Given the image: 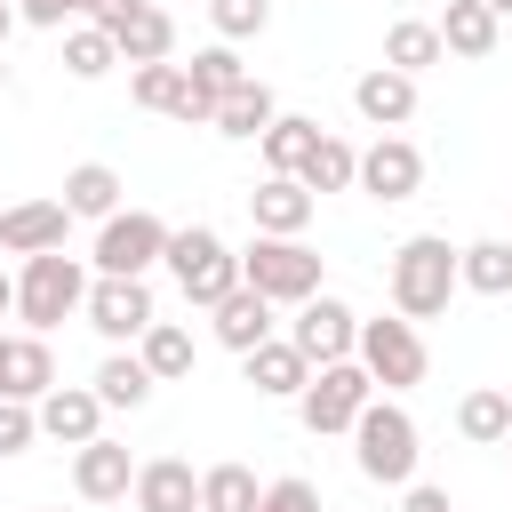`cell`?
Instances as JSON below:
<instances>
[{
	"instance_id": "cell-45",
	"label": "cell",
	"mask_w": 512,
	"mask_h": 512,
	"mask_svg": "<svg viewBox=\"0 0 512 512\" xmlns=\"http://www.w3.org/2000/svg\"><path fill=\"white\" fill-rule=\"evenodd\" d=\"M0 88H8V64H0Z\"/></svg>"
},
{
	"instance_id": "cell-5",
	"label": "cell",
	"mask_w": 512,
	"mask_h": 512,
	"mask_svg": "<svg viewBox=\"0 0 512 512\" xmlns=\"http://www.w3.org/2000/svg\"><path fill=\"white\" fill-rule=\"evenodd\" d=\"M240 280H248L256 296H272V304H304V296H320V248L256 232V240L240 248Z\"/></svg>"
},
{
	"instance_id": "cell-27",
	"label": "cell",
	"mask_w": 512,
	"mask_h": 512,
	"mask_svg": "<svg viewBox=\"0 0 512 512\" xmlns=\"http://www.w3.org/2000/svg\"><path fill=\"white\" fill-rule=\"evenodd\" d=\"M112 40H120V64H168V56H176V16H168V8H144V16H128Z\"/></svg>"
},
{
	"instance_id": "cell-24",
	"label": "cell",
	"mask_w": 512,
	"mask_h": 512,
	"mask_svg": "<svg viewBox=\"0 0 512 512\" xmlns=\"http://www.w3.org/2000/svg\"><path fill=\"white\" fill-rule=\"evenodd\" d=\"M88 384H96V400H104V408H144V400H152V384H160V376H152V368H144V352H104V360H96V376H88Z\"/></svg>"
},
{
	"instance_id": "cell-29",
	"label": "cell",
	"mask_w": 512,
	"mask_h": 512,
	"mask_svg": "<svg viewBox=\"0 0 512 512\" xmlns=\"http://www.w3.org/2000/svg\"><path fill=\"white\" fill-rule=\"evenodd\" d=\"M320 136H328L320 120H304V112H280V120L264 128V168H272V176H296V168L312 160V144H320Z\"/></svg>"
},
{
	"instance_id": "cell-26",
	"label": "cell",
	"mask_w": 512,
	"mask_h": 512,
	"mask_svg": "<svg viewBox=\"0 0 512 512\" xmlns=\"http://www.w3.org/2000/svg\"><path fill=\"white\" fill-rule=\"evenodd\" d=\"M56 200H64L72 216H96V224H104V216H120V168H104V160H80V168L64 176V192H56Z\"/></svg>"
},
{
	"instance_id": "cell-46",
	"label": "cell",
	"mask_w": 512,
	"mask_h": 512,
	"mask_svg": "<svg viewBox=\"0 0 512 512\" xmlns=\"http://www.w3.org/2000/svg\"><path fill=\"white\" fill-rule=\"evenodd\" d=\"M504 456H512V440H504Z\"/></svg>"
},
{
	"instance_id": "cell-42",
	"label": "cell",
	"mask_w": 512,
	"mask_h": 512,
	"mask_svg": "<svg viewBox=\"0 0 512 512\" xmlns=\"http://www.w3.org/2000/svg\"><path fill=\"white\" fill-rule=\"evenodd\" d=\"M24 16H16V0H0V48H8V32H16Z\"/></svg>"
},
{
	"instance_id": "cell-16",
	"label": "cell",
	"mask_w": 512,
	"mask_h": 512,
	"mask_svg": "<svg viewBox=\"0 0 512 512\" xmlns=\"http://www.w3.org/2000/svg\"><path fill=\"white\" fill-rule=\"evenodd\" d=\"M72 488L88 504H120V496H136V456L120 440H88V448H72Z\"/></svg>"
},
{
	"instance_id": "cell-43",
	"label": "cell",
	"mask_w": 512,
	"mask_h": 512,
	"mask_svg": "<svg viewBox=\"0 0 512 512\" xmlns=\"http://www.w3.org/2000/svg\"><path fill=\"white\" fill-rule=\"evenodd\" d=\"M488 8H496V16H512V0H488Z\"/></svg>"
},
{
	"instance_id": "cell-12",
	"label": "cell",
	"mask_w": 512,
	"mask_h": 512,
	"mask_svg": "<svg viewBox=\"0 0 512 512\" xmlns=\"http://www.w3.org/2000/svg\"><path fill=\"white\" fill-rule=\"evenodd\" d=\"M352 112H360L376 136H400V128L416 120V80L392 72V64H368V72L352 80Z\"/></svg>"
},
{
	"instance_id": "cell-20",
	"label": "cell",
	"mask_w": 512,
	"mask_h": 512,
	"mask_svg": "<svg viewBox=\"0 0 512 512\" xmlns=\"http://www.w3.org/2000/svg\"><path fill=\"white\" fill-rule=\"evenodd\" d=\"M136 512H200V472L184 456L136 464Z\"/></svg>"
},
{
	"instance_id": "cell-7",
	"label": "cell",
	"mask_w": 512,
	"mask_h": 512,
	"mask_svg": "<svg viewBox=\"0 0 512 512\" xmlns=\"http://www.w3.org/2000/svg\"><path fill=\"white\" fill-rule=\"evenodd\" d=\"M384 392H416L424 376H432V352H424V336H416V320H360V352H352Z\"/></svg>"
},
{
	"instance_id": "cell-22",
	"label": "cell",
	"mask_w": 512,
	"mask_h": 512,
	"mask_svg": "<svg viewBox=\"0 0 512 512\" xmlns=\"http://www.w3.org/2000/svg\"><path fill=\"white\" fill-rule=\"evenodd\" d=\"M496 32H504V16L488 0H448L440 8V48L448 56H496Z\"/></svg>"
},
{
	"instance_id": "cell-33",
	"label": "cell",
	"mask_w": 512,
	"mask_h": 512,
	"mask_svg": "<svg viewBox=\"0 0 512 512\" xmlns=\"http://www.w3.org/2000/svg\"><path fill=\"white\" fill-rule=\"evenodd\" d=\"M256 504H264V488H256L248 464H208L200 472V512H256Z\"/></svg>"
},
{
	"instance_id": "cell-6",
	"label": "cell",
	"mask_w": 512,
	"mask_h": 512,
	"mask_svg": "<svg viewBox=\"0 0 512 512\" xmlns=\"http://www.w3.org/2000/svg\"><path fill=\"white\" fill-rule=\"evenodd\" d=\"M160 256H168V224H160L152 208L104 216V224H96V248H88V264H96L104 280H144Z\"/></svg>"
},
{
	"instance_id": "cell-39",
	"label": "cell",
	"mask_w": 512,
	"mask_h": 512,
	"mask_svg": "<svg viewBox=\"0 0 512 512\" xmlns=\"http://www.w3.org/2000/svg\"><path fill=\"white\" fill-rule=\"evenodd\" d=\"M256 512H320V488L296 480V472H288V480H264V504H256Z\"/></svg>"
},
{
	"instance_id": "cell-4",
	"label": "cell",
	"mask_w": 512,
	"mask_h": 512,
	"mask_svg": "<svg viewBox=\"0 0 512 512\" xmlns=\"http://www.w3.org/2000/svg\"><path fill=\"white\" fill-rule=\"evenodd\" d=\"M168 272H176V288H184V304H200V312H216L232 288H240V256L208 232V224H184V232H168V256H160Z\"/></svg>"
},
{
	"instance_id": "cell-37",
	"label": "cell",
	"mask_w": 512,
	"mask_h": 512,
	"mask_svg": "<svg viewBox=\"0 0 512 512\" xmlns=\"http://www.w3.org/2000/svg\"><path fill=\"white\" fill-rule=\"evenodd\" d=\"M16 16H24V24H40V32H64V24H88V16H96V0H16Z\"/></svg>"
},
{
	"instance_id": "cell-18",
	"label": "cell",
	"mask_w": 512,
	"mask_h": 512,
	"mask_svg": "<svg viewBox=\"0 0 512 512\" xmlns=\"http://www.w3.org/2000/svg\"><path fill=\"white\" fill-rule=\"evenodd\" d=\"M208 328H216V344H224V352H240V360H248L256 344H272V296H256V288L240 280V288L208 312Z\"/></svg>"
},
{
	"instance_id": "cell-11",
	"label": "cell",
	"mask_w": 512,
	"mask_h": 512,
	"mask_svg": "<svg viewBox=\"0 0 512 512\" xmlns=\"http://www.w3.org/2000/svg\"><path fill=\"white\" fill-rule=\"evenodd\" d=\"M128 96H136L144 112H160V120H184V128H208V120H216V104L192 88L184 64H136V72H128Z\"/></svg>"
},
{
	"instance_id": "cell-28",
	"label": "cell",
	"mask_w": 512,
	"mask_h": 512,
	"mask_svg": "<svg viewBox=\"0 0 512 512\" xmlns=\"http://www.w3.org/2000/svg\"><path fill=\"white\" fill-rule=\"evenodd\" d=\"M440 56H448V48H440V24H424V16H400V24L384 32V64H392V72H408V80H416V72H432Z\"/></svg>"
},
{
	"instance_id": "cell-32",
	"label": "cell",
	"mask_w": 512,
	"mask_h": 512,
	"mask_svg": "<svg viewBox=\"0 0 512 512\" xmlns=\"http://www.w3.org/2000/svg\"><path fill=\"white\" fill-rule=\"evenodd\" d=\"M136 352H144V368H152L160 384H176V376H192V360H200V352H192V328H176V320H152Z\"/></svg>"
},
{
	"instance_id": "cell-38",
	"label": "cell",
	"mask_w": 512,
	"mask_h": 512,
	"mask_svg": "<svg viewBox=\"0 0 512 512\" xmlns=\"http://www.w3.org/2000/svg\"><path fill=\"white\" fill-rule=\"evenodd\" d=\"M40 440V408H24V400H0V456H24Z\"/></svg>"
},
{
	"instance_id": "cell-1",
	"label": "cell",
	"mask_w": 512,
	"mask_h": 512,
	"mask_svg": "<svg viewBox=\"0 0 512 512\" xmlns=\"http://www.w3.org/2000/svg\"><path fill=\"white\" fill-rule=\"evenodd\" d=\"M384 288H392V312H400V320H440V312L456 304V288H464L456 248H448L440 232L400 240V248H392V264H384Z\"/></svg>"
},
{
	"instance_id": "cell-23",
	"label": "cell",
	"mask_w": 512,
	"mask_h": 512,
	"mask_svg": "<svg viewBox=\"0 0 512 512\" xmlns=\"http://www.w3.org/2000/svg\"><path fill=\"white\" fill-rule=\"evenodd\" d=\"M272 120H280L272 88H264V80H248V88H232V96L216 104V120H208V128H216V136H232V144H264V128H272Z\"/></svg>"
},
{
	"instance_id": "cell-21",
	"label": "cell",
	"mask_w": 512,
	"mask_h": 512,
	"mask_svg": "<svg viewBox=\"0 0 512 512\" xmlns=\"http://www.w3.org/2000/svg\"><path fill=\"white\" fill-rule=\"evenodd\" d=\"M240 368H248V384H256L264 400H296V392L312 384V360H304V352H296L288 336H272V344H256V352H248Z\"/></svg>"
},
{
	"instance_id": "cell-8",
	"label": "cell",
	"mask_w": 512,
	"mask_h": 512,
	"mask_svg": "<svg viewBox=\"0 0 512 512\" xmlns=\"http://www.w3.org/2000/svg\"><path fill=\"white\" fill-rule=\"evenodd\" d=\"M368 400H376V376L360 360H336V368H312V384L296 392V416L304 432H352Z\"/></svg>"
},
{
	"instance_id": "cell-13",
	"label": "cell",
	"mask_w": 512,
	"mask_h": 512,
	"mask_svg": "<svg viewBox=\"0 0 512 512\" xmlns=\"http://www.w3.org/2000/svg\"><path fill=\"white\" fill-rule=\"evenodd\" d=\"M360 192H368V200H416V192H424V152H416L408 136H376V144L360 152Z\"/></svg>"
},
{
	"instance_id": "cell-30",
	"label": "cell",
	"mask_w": 512,
	"mask_h": 512,
	"mask_svg": "<svg viewBox=\"0 0 512 512\" xmlns=\"http://www.w3.org/2000/svg\"><path fill=\"white\" fill-rule=\"evenodd\" d=\"M456 272H464L472 296H512V240H464Z\"/></svg>"
},
{
	"instance_id": "cell-17",
	"label": "cell",
	"mask_w": 512,
	"mask_h": 512,
	"mask_svg": "<svg viewBox=\"0 0 512 512\" xmlns=\"http://www.w3.org/2000/svg\"><path fill=\"white\" fill-rule=\"evenodd\" d=\"M64 232H72L64 200H16V208H0V248L8 256H48V248H64Z\"/></svg>"
},
{
	"instance_id": "cell-40",
	"label": "cell",
	"mask_w": 512,
	"mask_h": 512,
	"mask_svg": "<svg viewBox=\"0 0 512 512\" xmlns=\"http://www.w3.org/2000/svg\"><path fill=\"white\" fill-rule=\"evenodd\" d=\"M400 512H456V504H448V488H432V480H408V488H400Z\"/></svg>"
},
{
	"instance_id": "cell-35",
	"label": "cell",
	"mask_w": 512,
	"mask_h": 512,
	"mask_svg": "<svg viewBox=\"0 0 512 512\" xmlns=\"http://www.w3.org/2000/svg\"><path fill=\"white\" fill-rule=\"evenodd\" d=\"M184 72H192V88H200L208 104H224L232 88H248V80H256V72L240 64V48H224V40H216V48H200V56L184 64Z\"/></svg>"
},
{
	"instance_id": "cell-44",
	"label": "cell",
	"mask_w": 512,
	"mask_h": 512,
	"mask_svg": "<svg viewBox=\"0 0 512 512\" xmlns=\"http://www.w3.org/2000/svg\"><path fill=\"white\" fill-rule=\"evenodd\" d=\"M0 368H8V336H0Z\"/></svg>"
},
{
	"instance_id": "cell-3",
	"label": "cell",
	"mask_w": 512,
	"mask_h": 512,
	"mask_svg": "<svg viewBox=\"0 0 512 512\" xmlns=\"http://www.w3.org/2000/svg\"><path fill=\"white\" fill-rule=\"evenodd\" d=\"M80 304H88V264H80V256H64V248L24 256V272H16V320H24L32 336L64 328Z\"/></svg>"
},
{
	"instance_id": "cell-9",
	"label": "cell",
	"mask_w": 512,
	"mask_h": 512,
	"mask_svg": "<svg viewBox=\"0 0 512 512\" xmlns=\"http://www.w3.org/2000/svg\"><path fill=\"white\" fill-rule=\"evenodd\" d=\"M80 320L112 344V352H128V344H144V328L160 320V304H152V288L144 280H88V304H80Z\"/></svg>"
},
{
	"instance_id": "cell-15",
	"label": "cell",
	"mask_w": 512,
	"mask_h": 512,
	"mask_svg": "<svg viewBox=\"0 0 512 512\" xmlns=\"http://www.w3.org/2000/svg\"><path fill=\"white\" fill-rule=\"evenodd\" d=\"M40 440H64V448L104 440V400H96V384H56V392L40 400Z\"/></svg>"
},
{
	"instance_id": "cell-10",
	"label": "cell",
	"mask_w": 512,
	"mask_h": 512,
	"mask_svg": "<svg viewBox=\"0 0 512 512\" xmlns=\"http://www.w3.org/2000/svg\"><path fill=\"white\" fill-rule=\"evenodd\" d=\"M288 344H296L312 368H336V360H352V352H360V312H352L344 296H328V288H320V296H304V304H296Z\"/></svg>"
},
{
	"instance_id": "cell-36",
	"label": "cell",
	"mask_w": 512,
	"mask_h": 512,
	"mask_svg": "<svg viewBox=\"0 0 512 512\" xmlns=\"http://www.w3.org/2000/svg\"><path fill=\"white\" fill-rule=\"evenodd\" d=\"M208 24H216L224 48H240V40H256L272 24V0H208Z\"/></svg>"
},
{
	"instance_id": "cell-41",
	"label": "cell",
	"mask_w": 512,
	"mask_h": 512,
	"mask_svg": "<svg viewBox=\"0 0 512 512\" xmlns=\"http://www.w3.org/2000/svg\"><path fill=\"white\" fill-rule=\"evenodd\" d=\"M144 8H152V0H96V16H88V24L120 32V24H128V16H144Z\"/></svg>"
},
{
	"instance_id": "cell-34",
	"label": "cell",
	"mask_w": 512,
	"mask_h": 512,
	"mask_svg": "<svg viewBox=\"0 0 512 512\" xmlns=\"http://www.w3.org/2000/svg\"><path fill=\"white\" fill-rule=\"evenodd\" d=\"M112 64H120V40H112L104 24H72V32H64V72H72V80H104Z\"/></svg>"
},
{
	"instance_id": "cell-25",
	"label": "cell",
	"mask_w": 512,
	"mask_h": 512,
	"mask_svg": "<svg viewBox=\"0 0 512 512\" xmlns=\"http://www.w3.org/2000/svg\"><path fill=\"white\" fill-rule=\"evenodd\" d=\"M456 432H464V440H480V448H504V440H512V392L472 384V392L456 400Z\"/></svg>"
},
{
	"instance_id": "cell-14",
	"label": "cell",
	"mask_w": 512,
	"mask_h": 512,
	"mask_svg": "<svg viewBox=\"0 0 512 512\" xmlns=\"http://www.w3.org/2000/svg\"><path fill=\"white\" fill-rule=\"evenodd\" d=\"M312 192H304V176H264L256 192H248V224L256 232H272V240H304V224H312Z\"/></svg>"
},
{
	"instance_id": "cell-19",
	"label": "cell",
	"mask_w": 512,
	"mask_h": 512,
	"mask_svg": "<svg viewBox=\"0 0 512 512\" xmlns=\"http://www.w3.org/2000/svg\"><path fill=\"white\" fill-rule=\"evenodd\" d=\"M56 392V352H48V336H8V368H0V400H24V408H40Z\"/></svg>"
},
{
	"instance_id": "cell-31",
	"label": "cell",
	"mask_w": 512,
	"mask_h": 512,
	"mask_svg": "<svg viewBox=\"0 0 512 512\" xmlns=\"http://www.w3.org/2000/svg\"><path fill=\"white\" fill-rule=\"evenodd\" d=\"M296 176H304V192H312V200H320V192H352V184H360V152H352L344 136H320V144H312V160H304Z\"/></svg>"
},
{
	"instance_id": "cell-2",
	"label": "cell",
	"mask_w": 512,
	"mask_h": 512,
	"mask_svg": "<svg viewBox=\"0 0 512 512\" xmlns=\"http://www.w3.org/2000/svg\"><path fill=\"white\" fill-rule=\"evenodd\" d=\"M352 456H360V472H368L376 488H408V480H416V456H424V432H416V416L384 392V400L360 408V424H352Z\"/></svg>"
}]
</instances>
